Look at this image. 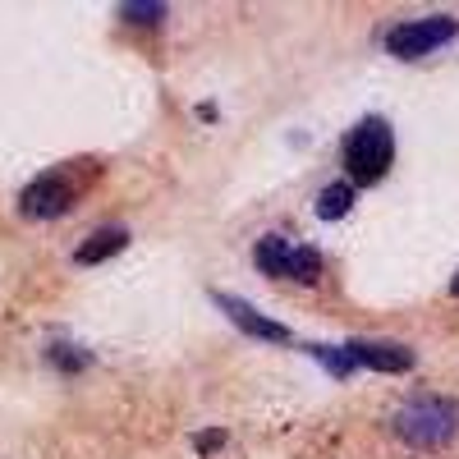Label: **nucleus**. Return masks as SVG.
<instances>
[{
	"mask_svg": "<svg viewBox=\"0 0 459 459\" xmlns=\"http://www.w3.org/2000/svg\"><path fill=\"white\" fill-rule=\"evenodd\" d=\"M459 432V404L428 395V400H413L395 413V437L413 450H437Z\"/></svg>",
	"mask_w": 459,
	"mask_h": 459,
	"instance_id": "1",
	"label": "nucleus"
},
{
	"mask_svg": "<svg viewBox=\"0 0 459 459\" xmlns=\"http://www.w3.org/2000/svg\"><path fill=\"white\" fill-rule=\"evenodd\" d=\"M395 161V138L386 120H363L350 138H344V166H350L354 184H377Z\"/></svg>",
	"mask_w": 459,
	"mask_h": 459,
	"instance_id": "2",
	"label": "nucleus"
},
{
	"mask_svg": "<svg viewBox=\"0 0 459 459\" xmlns=\"http://www.w3.org/2000/svg\"><path fill=\"white\" fill-rule=\"evenodd\" d=\"M455 32H459V23H455V19H446V14L413 19V23H400V28H391V32H386V51H391V56H400V60H418V56H428V51L446 47Z\"/></svg>",
	"mask_w": 459,
	"mask_h": 459,
	"instance_id": "3",
	"label": "nucleus"
},
{
	"mask_svg": "<svg viewBox=\"0 0 459 459\" xmlns=\"http://www.w3.org/2000/svg\"><path fill=\"white\" fill-rule=\"evenodd\" d=\"M74 203V188L60 179V175H42V179H32L23 194H19V212L28 221H51V216H65Z\"/></svg>",
	"mask_w": 459,
	"mask_h": 459,
	"instance_id": "4",
	"label": "nucleus"
},
{
	"mask_svg": "<svg viewBox=\"0 0 459 459\" xmlns=\"http://www.w3.org/2000/svg\"><path fill=\"white\" fill-rule=\"evenodd\" d=\"M350 359L359 368H372V372H409L413 368V350L404 344H386V340H350L344 344Z\"/></svg>",
	"mask_w": 459,
	"mask_h": 459,
	"instance_id": "5",
	"label": "nucleus"
},
{
	"mask_svg": "<svg viewBox=\"0 0 459 459\" xmlns=\"http://www.w3.org/2000/svg\"><path fill=\"white\" fill-rule=\"evenodd\" d=\"M216 303L230 313V322H235L239 331H248L253 340H272V344H285V340H290V326H281V322H272V317H262L253 303H244L239 294H216Z\"/></svg>",
	"mask_w": 459,
	"mask_h": 459,
	"instance_id": "6",
	"label": "nucleus"
},
{
	"mask_svg": "<svg viewBox=\"0 0 459 459\" xmlns=\"http://www.w3.org/2000/svg\"><path fill=\"white\" fill-rule=\"evenodd\" d=\"M129 244V235L125 230H97L92 239H83L79 244V253H74V262H83V266H97V262H106V257H115Z\"/></svg>",
	"mask_w": 459,
	"mask_h": 459,
	"instance_id": "7",
	"label": "nucleus"
},
{
	"mask_svg": "<svg viewBox=\"0 0 459 459\" xmlns=\"http://www.w3.org/2000/svg\"><path fill=\"white\" fill-rule=\"evenodd\" d=\"M290 244L281 239V235H266V239H257V248H253V262L262 266L266 276H285L290 272Z\"/></svg>",
	"mask_w": 459,
	"mask_h": 459,
	"instance_id": "8",
	"label": "nucleus"
},
{
	"mask_svg": "<svg viewBox=\"0 0 459 459\" xmlns=\"http://www.w3.org/2000/svg\"><path fill=\"white\" fill-rule=\"evenodd\" d=\"M350 207H354V184H326L317 194V216L322 221H340Z\"/></svg>",
	"mask_w": 459,
	"mask_h": 459,
	"instance_id": "9",
	"label": "nucleus"
},
{
	"mask_svg": "<svg viewBox=\"0 0 459 459\" xmlns=\"http://www.w3.org/2000/svg\"><path fill=\"white\" fill-rule=\"evenodd\" d=\"M317 276H322V257H317V248H294V253H290V272H285V281L313 285Z\"/></svg>",
	"mask_w": 459,
	"mask_h": 459,
	"instance_id": "10",
	"label": "nucleus"
},
{
	"mask_svg": "<svg viewBox=\"0 0 459 459\" xmlns=\"http://www.w3.org/2000/svg\"><path fill=\"white\" fill-rule=\"evenodd\" d=\"M120 19H129V23H161L166 5H157V0H129V5H120Z\"/></svg>",
	"mask_w": 459,
	"mask_h": 459,
	"instance_id": "11",
	"label": "nucleus"
},
{
	"mask_svg": "<svg viewBox=\"0 0 459 459\" xmlns=\"http://www.w3.org/2000/svg\"><path fill=\"white\" fill-rule=\"evenodd\" d=\"M313 354L326 363V372H331V377H350V372L359 368V363L350 359V350H331V344H313Z\"/></svg>",
	"mask_w": 459,
	"mask_h": 459,
	"instance_id": "12",
	"label": "nucleus"
},
{
	"mask_svg": "<svg viewBox=\"0 0 459 459\" xmlns=\"http://www.w3.org/2000/svg\"><path fill=\"white\" fill-rule=\"evenodd\" d=\"M221 446H225V432H221V428H212V432H203V437L194 441V450H198V455H216Z\"/></svg>",
	"mask_w": 459,
	"mask_h": 459,
	"instance_id": "13",
	"label": "nucleus"
},
{
	"mask_svg": "<svg viewBox=\"0 0 459 459\" xmlns=\"http://www.w3.org/2000/svg\"><path fill=\"white\" fill-rule=\"evenodd\" d=\"M450 290H455V299H459V276H455V285H450Z\"/></svg>",
	"mask_w": 459,
	"mask_h": 459,
	"instance_id": "14",
	"label": "nucleus"
}]
</instances>
